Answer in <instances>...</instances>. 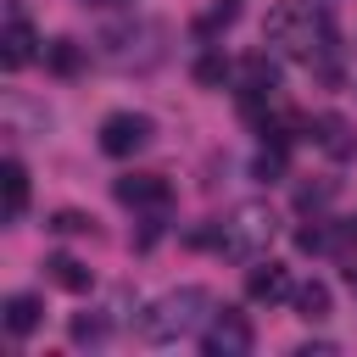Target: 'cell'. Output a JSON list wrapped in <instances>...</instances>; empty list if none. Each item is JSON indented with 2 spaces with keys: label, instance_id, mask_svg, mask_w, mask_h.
Wrapping results in <instances>:
<instances>
[{
  "label": "cell",
  "instance_id": "1",
  "mask_svg": "<svg viewBox=\"0 0 357 357\" xmlns=\"http://www.w3.org/2000/svg\"><path fill=\"white\" fill-rule=\"evenodd\" d=\"M206 312H212V290H206V284H178V290L156 296V301L139 312V340L173 346V340L195 335V329L206 324Z\"/></svg>",
  "mask_w": 357,
  "mask_h": 357
},
{
  "label": "cell",
  "instance_id": "2",
  "mask_svg": "<svg viewBox=\"0 0 357 357\" xmlns=\"http://www.w3.org/2000/svg\"><path fill=\"white\" fill-rule=\"evenodd\" d=\"M262 39L279 50V56H290V61H318V50L329 45V22L312 11V6H301V0H279L268 17H262Z\"/></svg>",
  "mask_w": 357,
  "mask_h": 357
},
{
  "label": "cell",
  "instance_id": "3",
  "mask_svg": "<svg viewBox=\"0 0 357 357\" xmlns=\"http://www.w3.org/2000/svg\"><path fill=\"white\" fill-rule=\"evenodd\" d=\"M273 234H279L273 206H268V201H240V206L218 223V257H229V262H251V257L268 251Z\"/></svg>",
  "mask_w": 357,
  "mask_h": 357
},
{
  "label": "cell",
  "instance_id": "4",
  "mask_svg": "<svg viewBox=\"0 0 357 357\" xmlns=\"http://www.w3.org/2000/svg\"><path fill=\"white\" fill-rule=\"evenodd\" d=\"M162 22H128V28H112V33H100V56L112 61V67H151V61H162Z\"/></svg>",
  "mask_w": 357,
  "mask_h": 357
},
{
  "label": "cell",
  "instance_id": "5",
  "mask_svg": "<svg viewBox=\"0 0 357 357\" xmlns=\"http://www.w3.org/2000/svg\"><path fill=\"white\" fill-rule=\"evenodd\" d=\"M251 346H257V329H251V318L234 312V307L212 312V324L201 329V351H206V357H245Z\"/></svg>",
  "mask_w": 357,
  "mask_h": 357
},
{
  "label": "cell",
  "instance_id": "6",
  "mask_svg": "<svg viewBox=\"0 0 357 357\" xmlns=\"http://www.w3.org/2000/svg\"><path fill=\"white\" fill-rule=\"evenodd\" d=\"M156 139V123L145 117V112H112L106 123H100V151L106 156H134V151H145Z\"/></svg>",
  "mask_w": 357,
  "mask_h": 357
},
{
  "label": "cell",
  "instance_id": "7",
  "mask_svg": "<svg viewBox=\"0 0 357 357\" xmlns=\"http://www.w3.org/2000/svg\"><path fill=\"white\" fill-rule=\"evenodd\" d=\"M112 195H117L123 206H151V212H162V206L173 201V190H167L162 173H123V178L112 184Z\"/></svg>",
  "mask_w": 357,
  "mask_h": 357
},
{
  "label": "cell",
  "instance_id": "8",
  "mask_svg": "<svg viewBox=\"0 0 357 357\" xmlns=\"http://www.w3.org/2000/svg\"><path fill=\"white\" fill-rule=\"evenodd\" d=\"M33 50H39L33 22H28V17H11V22H6V33H0V67H6V73H17V67H28V61H33Z\"/></svg>",
  "mask_w": 357,
  "mask_h": 357
},
{
  "label": "cell",
  "instance_id": "9",
  "mask_svg": "<svg viewBox=\"0 0 357 357\" xmlns=\"http://www.w3.org/2000/svg\"><path fill=\"white\" fill-rule=\"evenodd\" d=\"M312 139H318V151H329L335 162H351V156H357V134H351V123H346L340 112L312 117Z\"/></svg>",
  "mask_w": 357,
  "mask_h": 357
},
{
  "label": "cell",
  "instance_id": "10",
  "mask_svg": "<svg viewBox=\"0 0 357 357\" xmlns=\"http://www.w3.org/2000/svg\"><path fill=\"white\" fill-rule=\"evenodd\" d=\"M245 296L251 301H284V296H296V284H290V268L284 262H257L251 273H245Z\"/></svg>",
  "mask_w": 357,
  "mask_h": 357
},
{
  "label": "cell",
  "instance_id": "11",
  "mask_svg": "<svg viewBox=\"0 0 357 357\" xmlns=\"http://www.w3.org/2000/svg\"><path fill=\"white\" fill-rule=\"evenodd\" d=\"M0 184H6V223H17L22 206H28V167L17 156H6L0 162Z\"/></svg>",
  "mask_w": 357,
  "mask_h": 357
},
{
  "label": "cell",
  "instance_id": "12",
  "mask_svg": "<svg viewBox=\"0 0 357 357\" xmlns=\"http://www.w3.org/2000/svg\"><path fill=\"white\" fill-rule=\"evenodd\" d=\"M45 268H50V279H56L61 290H73V296H84V290L95 284V273H89V268H84L78 257H67V251H56V257H50Z\"/></svg>",
  "mask_w": 357,
  "mask_h": 357
},
{
  "label": "cell",
  "instance_id": "13",
  "mask_svg": "<svg viewBox=\"0 0 357 357\" xmlns=\"http://www.w3.org/2000/svg\"><path fill=\"white\" fill-rule=\"evenodd\" d=\"M45 318V301L39 296H6V329L11 335H33Z\"/></svg>",
  "mask_w": 357,
  "mask_h": 357
},
{
  "label": "cell",
  "instance_id": "14",
  "mask_svg": "<svg viewBox=\"0 0 357 357\" xmlns=\"http://www.w3.org/2000/svg\"><path fill=\"white\" fill-rule=\"evenodd\" d=\"M296 312H301L307 324H324V318H329V284H324V279L301 284V290H296Z\"/></svg>",
  "mask_w": 357,
  "mask_h": 357
},
{
  "label": "cell",
  "instance_id": "15",
  "mask_svg": "<svg viewBox=\"0 0 357 357\" xmlns=\"http://www.w3.org/2000/svg\"><path fill=\"white\" fill-rule=\"evenodd\" d=\"M234 17H240V0H212V6L195 17V33H201V39H212V33H218V28H229Z\"/></svg>",
  "mask_w": 357,
  "mask_h": 357
},
{
  "label": "cell",
  "instance_id": "16",
  "mask_svg": "<svg viewBox=\"0 0 357 357\" xmlns=\"http://www.w3.org/2000/svg\"><path fill=\"white\" fill-rule=\"evenodd\" d=\"M251 173H257L262 184H273V178H284V139H273V145H262V151L251 156Z\"/></svg>",
  "mask_w": 357,
  "mask_h": 357
},
{
  "label": "cell",
  "instance_id": "17",
  "mask_svg": "<svg viewBox=\"0 0 357 357\" xmlns=\"http://www.w3.org/2000/svg\"><path fill=\"white\" fill-rule=\"evenodd\" d=\"M89 223H95V218H84V212H56V218H50L56 234H89Z\"/></svg>",
  "mask_w": 357,
  "mask_h": 357
},
{
  "label": "cell",
  "instance_id": "18",
  "mask_svg": "<svg viewBox=\"0 0 357 357\" xmlns=\"http://www.w3.org/2000/svg\"><path fill=\"white\" fill-rule=\"evenodd\" d=\"M50 67H56V73H73V67H78V50H73V39H56V45H50Z\"/></svg>",
  "mask_w": 357,
  "mask_h": 357
},
{
  "label": "cell",
  "instance_id": "19",
  "mask_svg": "<svg viewBox=\"0 0 357 357\" xmlns=\"http://www.w3.org/2000/svg\"><path fill=\"white\" fill-rule=\"evenodd\" d=\"M100 335H106L100 318H73V340H78V346H84V340H100Z\"/></svg>",
  "mask_w": 357,
  "mask_h": 357
},
{
  "label": "cell",
  "instance_id": "20",
  "mask_svg": "<svg viewBox=\"0 0 357 357\" xmlns=\"http://www.w3.org/2000/svg\"><path fill=\"white\" fill-rule=\"evenodd\" d=\"M223 73H229V67H223L218 56H206V61H195V78H201V84H223Z\"/></svg>",
  "mask_w": 357,
  "mask_h": 357
},
{
  "label": "cell",
  "instance_id": "21",
  "mask_svg": "<svg viewBox=\"0 0 357 357\" xmlns=\"http://www.w3.org/2000/svg\"><path fill=\"white\" fill-rule=\"evenodd\" d=\"M95 6H112V0H95Z\"/></svg>",
  "mask_w": 357,
  "mask_h": 357
}]
</instances>
